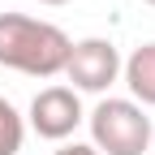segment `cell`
I'll use <instances>...</instances> for the list:
<instances>
[{
    "mask_svg": "<svg viewBox=\"0 0 155 155\" xmlns=\"http://www.w3.org/2000/svg\"><path fill=\"white\" fill-rule=\"evenodd\" d=\"M73 39L52 26L39 22V17L26 13H0V65L26 78H56L65 73Z\"/></svg>",
    "mask_w": 155,
    "mask_h": 155,
    "instance_id": "obj_1",
    "label": "cell"
},
{
    "mask_svg": "<svg viewBox=\"0 0 155 155\" xmlns=\"http://www.w3.org/2000/svg\"><path fill=\"white\" fill-rule=\"evenodd\" d=\"M91 121V147L99 155H142L151 147V116L134 99H99Z\"/></svg>",
    "mask_w": 155,
    "mask_h": 155,
    "instance_id": "obj_2",
    "label": "cell"
},
{
    "mask_svg": "<svg viewBox=\"0 0 155 155\" xmlns=\"http://www.w3.org/2000/svg\"><path fill=\"white\" fill-rule=\"evenodd\" d=\"M65 78L73 82V91L104 95L116 78H121V52H116V43L112 39H78L69 48Z\"/></svg>",
    "mask_w": 155,
    "mask_h": 155,
    "instance_id": "obj_3",
    "label": "cell"
},
{
    "mask_svg": "<svg viewBox=\"0 0 155 155\" xmlns=\"http://www.w3.org/2000/svg\"><path fill=\"white\" fill-rule=\"evenodd\" d=\"M82 125V99L73 86H43L30 99V129L48 142H65Z\"/></svg>",
    "mask_w": 155,
    "mask_h": 155,
    "instance_id": "obj_4",
    "label": "cell"
},
{
    "mask_svg": "<svg viewBox=\"0 0 155 155\" xmlns=\"http://www.w3.org/2000/svg\"><path fill=\"white\" fill-rule=\"evenodd\" d=\"M125 86L138 108H155V43H142L129 52V61H121Z\"/></svg>",
    "mask_w": 155,
    "mask_h": 155,
    "instance_id": "obj_5",
    "label": "cell"
},
{
    "mask_svg": "<svg viewBox=\"0 0 155 155\" xmlns=\"http://www.w3.org/2000/svg\"><path fill=\"white\" fill-rule=\"evenodd\" d=\"M26 138V121L17 116V108L0 95V155H17Z\"/></svg>",
    "mask_w": 155,
    "mask_h": 155,
    "instance_id": "obj_6",
    "label": "cell"
},
{
    "mask_svg": "<svg viewBox=\"0 0 155 155\" xmlns=\"http://www.w3.org/2000/svg\"><path fill=\"white\" fill-rule=\"evenodd\" d=\"M56 155H99V151H95L91 142H69V147H61Z\"/></svg>",
    "mask_w": 155,
    "mask_h": 155,
    "instance_id": "obj_7",
    "label": "cell"
},
{
    "mask_svg": "<svg viewBox=\"0 0 155 155\" xmlns=\"http://www.w3.org/2000/svg\"><path fill=\"white\" fill-rule=\"evenodd\" d=\"M39 5H69V0H39Z\"/></svg>",
    "mask_w": 155,
    "mask_h": 155,
    "instance_id": "obj_8",
    "label": "cell"
},
{
    "mask_svg": "<svg viewBox=\"0 0 155 155\" xmlns=\"http://www.w3.org/2000/svg\"><path fill=\"white\" fill-rule=\"evenodd\" d=\"M147 5H155V0H147Z\"/></svg>",
    "mask_w": 155,
    "mask_h": 155,
    "instance_id": "obj_9",
    "label": "cell"
}]
</instances>
